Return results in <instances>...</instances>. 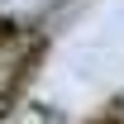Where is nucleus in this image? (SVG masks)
Segmentation results:
<instances>
[{
	"mask_svg": "<svg viewBox=\"0 0 124 124\" xmlns=\"http://www.w3.org/2000/svg\"><path fill=\"white\" fill-rule=\"evenodd\" d=\"M124 81V0H105L77 24L53 67V91L62 100H86Z\"/></svg>",
	"mask_w": 124,
	"mask_h": 124,
	"instance_id": "obj_1",
	"label": "nucleus"
}]
</instances>
